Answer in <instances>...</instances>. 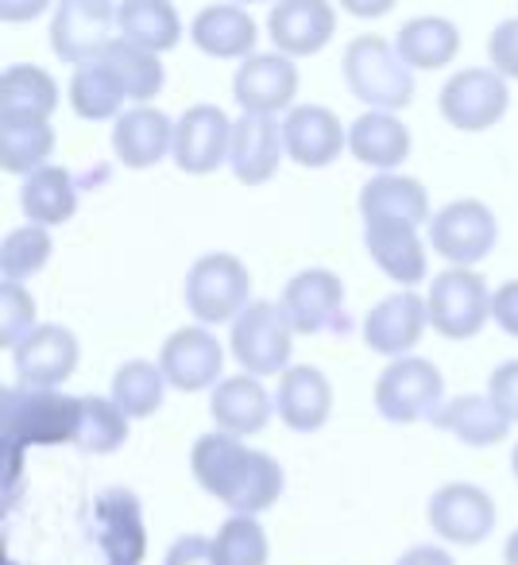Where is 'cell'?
<instances>
[{"label": "cell", "instance_id": "3", "mask_svg": "<svg viewBox=\"0 0 518 565\" xmlns=\"http://www.w3.org/2000/svg\"><path fill=\"white\" fill-rule=\"evenodd\" d=\"M248 287L251 275L240 256L233 252H205L190 264L186 282H182V299L186 310L197 318V326H220L236 322L248 310Z\"/></svg>", "mask_w": 518, "mask_h": 565}, {"label": "cell", "instance_id": "39", "mask_svg": "<svg viewBox=\"0 0 518 565\" xmlns=\"http://www.w3.org/2000/svg\"><path fill=\"white\" fill-rule=\"evenodd\" d=\"M105 63L120 74V82H125V89H128V102H136V105H151V97H159V89H163V82H166L159 55L132 47V43H125V40H117L105 51Z\"/></svg>", "mask_w": 518, "mask_h": 565}, {"label": "cell", "instance_id": "30", "mask_svg": "<svg viewBox=\"0 0 518 565\" xmlns=\"http://www.w3.org/2000/svg\"><path fill=\"white\" fill-rule=\"evenodd\" d=\"M117 32L132 47L163 55V51L179 47L182 20L166 0H125V4H117Z\"/></svg>", "mask_w": 518, "mask_h": 565}, {"label": "cell", "instance_id": "44", "mask_svg": "<svg viewBox=\"0 0 518 565\" xmlns=\"http://www.w3.org/2000/svg\"><path fill=\"white\" fill-rule=\"evenodd\" d=\"M163 565H217L213 539H205V534H182V539L171 542Z\"/></svg>", "mask_w": 518, "mask_h": 565}, {"label": "cell", "instance_id": "40", "mask_svg": "<svg viewBox=\"0 0 518 565\" xmlns=\"http://www.w3.org/2000/svg\"><path fill=\"white\" fill-rule=\"evenodd\" d=\"M51 228L40 225H20L4 236V248H0V271L4 282H24L28 275H35L40 267H47L51 259Z\"/></svg>", "mask_w": 518, "mask_h": 565}, {"label": "cell", "instance_id": "35", "mask_svg": "<svg viewBox=\"0 0 518 565\" xmlns=\"http://www.w3.org/2000/svg\"><path fill=\"white\" fill-rule=\"evenodd\" d=\"M125 102H128V89L120 82V74L105 63V55L74 71L71 105L82 120H117Z\"/></svg>", "mask_w": 518, "mask_h": 565}, {"label": "cell", "instance_id": "47", "mask_svg": "<svg viewBox=\"0 0 518 565\" xmlns=\"http://www.w3.org/2000/svg\"><path fill=\"white\" fill-rule=\"evenodd\" d=\"M503 562H507V565H518V531H510L507 546H503Z\"/></svg>", "mask_w": 518, "mask_h": 565}, {"label": "cell", "instance_id": "46", "mask_svg": "<svg viewBox=\"0 0 518 565\" xmlns=\"http://www.w3.org/2000/svg\"><path fill=\"white\" fill-rule=\"evenodd\" d=\"M395 565H456V557L449 554L445 546H430V542H422V546L402 550V554L395 557Z\"/></svg>", "mask_w": 518, "mask_h": 565}, {"label": "cell", "instance_id": "7", "mask_svg": "<svg viewBox=\"0 0 518 565\" xmlns=\"http://www.w3.org/2000/svg\"><path fill=\"white\" fill-rule=\"evenodd\" d=\"M495 241H499V221H495L492 205L479 198H456V202L441 205L430 221V248L449 267H472L476 271L479 259L492 256Z\"/></svg>", "mask_w": 518, "mask_h": 565}, {"label": "cell", "instance_id": "19", "mask_svg": "<svg viewBox=\"0 0 518 565\" xmlns=\"http://www.w3.org/2000/svg\"><path fill=\"white\" fill-rule=\"evenodd\" d=\"M268 32L279 55H317L337 32V9L325 0H283L268 12Z\"/></svg>", "mask_w": 518, "mask_h": 565}, {"label": "cell", "instance_id": "37", "mask_svg": "<svg viewBox=\"0 0 518 565\" xmlns=\"http://www.w3.org/2000/svg\"><path fill=\"white\" fill-rule=\"evenodd\" d=\"M128 441V415L105 395H86L82 399V418H78V434H74V446L89 457H105L117 454Z\"/></svg>", "mask_w": 518, "mask_h": 565}, {"label": "cell", "instance_id": "23", "mask_svg": "<svg viewBox=\"0 0 518 565\" xmlns=\"http://www.w3.org/2000/svg\"><path fill=\"white\" fill-rule=\"evenodd\" d=\"M271 411H276V403H271L263 380L248 376V372L225 376L209 395L213 426H217L220 434H228V438H240V441L263 430V426L271 423Z\"/></svg>", "mask_w": 518, "mask_h": 565}, {"label": "cell", "instance_id": "36", "mask_svg": "<svg viewBox=\"0 0 518 565\" xmlns=\"http://www.w3.org/2000/svg\"><path fill=\"white\" fill-rule=\"evenodd\" d=\"M163 392H166V376L159 364L125 361L117 372H112L109 399L117 403L128 418H151L159 407H163Z\"/></svg>", "mask_w": 518, "mask_h": 565}, {"label": "cell", "instance_id": "22", "mask_svg": "<svg viewBox=\"0 0 518 565\" xmlns=\"http://www.w3.org/2000/svg\"><path fill=\"white\" fill-rule=\"evenodd\" d=\"M276 415L294 434H314L333 415V384L317 364H291L279 376L276 387Z\"/></svg>", "mask_w": 518, "mask_h": 565}, {"label": "cell", "instance_id": "38", "mask_svg": "<svg viewBox=\"0 0 518 565\" xmlns=\"http://www.w3.org/2000/svg\"><path fill=\"white\" fill-rule=\"evenodd\" d=\"M271 542L256 515H228L213 534L217 565H268Z\"/></svg>", "mask_w": 518, "mask_h": 565}, {"label": "cell", "instance_id": "48", "mask_svg": "<svg viewBox=\"0 0 518 565\" xmlns=\"http://www.w3.org/2000/svg\"><path fill=\"white\" fill-rule=\"evenodd\" d=\"M510 469H515V480H518V441H515V449H510Z\"/></svg>", "mask_w": 518, "mask_h": 565}, {"label": "cell", "instance_id": "41", "mask_svg": "<svg viewBox=\"0 0 518 565\" xmlns=\"http://www.w3.org/2000/svg\"><path fill=\"white\" fill-rule=\"evenodd\" d=\"M35 299L24 282H4L0 287V345L17 349L35 330Z\"/></svg>", "mask_w": 518, "mask_h": 565}, {"label": "cell", "instance_id": "34", "mask_svg": "<svg viewBox=\"0 0 518 565\" xmlns=\"http://www.w3.org/2000/svg\"><path fill=\"white\" fill-rule=\"evenodd\" d=\"M58 105V82L43 66L17 63L0 74V117H35L51 120Z\"/></svg>", "mask_w": 518, "mask_h": 565}, {"label": "cell", "instance_id": "12", "mask_svg": "<svg viewBox=\"0 0 518 565\" xmlns=\"http://www.w3.org/2000/svg\"><path fill=\"white\" fill-rule=\"evenodd\" d=\"M228 148H233V120L220 105H190L174 120L171 159L182 174H213L220 163H228Z\"/></svg>", "mask_w": 518, "mask_h": 565}, {"label": "cell", "instance_id": "21", "mask_svg": "<svg viewBox=\"0 0 518 565\" xmlns=\"http://www.w3.org/2000/svg\"><path fill=\"white\" fill-rule=\"evenodd\" d=\"M348 132L337 120V113L325 105H294L283 120V148L299 167H330L345 151Z\"/></svg>", "mask_w": 518, "mask_h": 565}, {"label": "cell", "instance_id": "45", "mask_svg": "<svg viewBox=\"0 0 518 565\" xmlns=\"http://www.w3.org/2000/svg\"><path fill=\"white\" fill-rule=\"evenodd\" d=\"M492 322L507 338H518V279H507L492 291Z\"/></svg>", "mask_w": 518, "mask_h": 565}, {"label": "cell", "instance_id": "15", "mask_svg": "<svg viewBox=\"0 0 518 565\" xmlns=\"http://www.w3.org/2000/svg\"><path fill=\"white\" fill-rule=\"evenodd\" d=\"M220 364H225V349H220V341L205 326H182L159 349V369H163L166 384L186 395L217 387Z\"/></svg>", "mask_w": 518, "mask_h": 565}, {"label": "cell", "instance_id": "5", "mask_svg": "<svg viewBox=\"0 0 518 565\" xmlns=\"http://www.w3.org/2000/svg\"><path fill=\"white\" fill-rule=\"evenodd\" d=\"M445 403V376L425 356H399L376 380V411L395 426L422 423Z\"/></svg>", "mask_w": 518, "mask_h": 565}, {"label": "cell", "instance_id": "20", "mask_svg": "<svg viewBox=\"0 0 518 565\" xmlns=\"http://www.w3.org/2000/svg\"><path fill=\"white\" fill-rule=\"evenodd\" d=\"M360 213L364 225H410L422 228L433 221L430 194L418 179L399 171L376 174L360 186Z\"/></svg>", "mask_w": 518, "mask_h": 565}, {"label": "cell", "instance_id": "28", "mask_svg": "<svg viewBox=\"0 0 518 565\" xmlns=\"http://www.w3.org/2000/svg\"><path fill=\"white\" fill-rule=\"evenodd\" d=\"M197 51L213 58H251L256 55V20L240 4H209L190 24Z\"/></svg>", "mask_w": 518, "mask_h": 565}, {"label": "cell", "instance_id": "8", "mask_svg": "<svg viewBox=\"0 0 518 565\" xmlns=\"http://www.w3.org/2000/svg\"><path fill=\"white\" fill-rule=\"evenodd\" d=\"M117 40V4L109 0H63L51 17V51L74 71L101 58Z\"/></svg>", "mask_w": 518, "mask_h": 565}, {"label": "cell", "instance_id": "9", "mask_svg": "<svg viewBox=\"0 0 518 565\" xmlns=\"http://www.w3.org/2000/svg\"><path fill=\"white\" fill-rule=\"evenodd\" d=\"M82 418V399L55 392H28V387H4V434L12 441H74Z\"/></svg>", "mask_w": 518, "mask_h": 565}, {"label": "cell", "instance_id": "25", "mask_svg": "<svg viewBox=\"0 0 518 565\" xmlns=\"http://www.w3.org/2000/svg\"><path fill=\"white\" fill-rule=\"evenodd\" d=\"M283 148V125L276 117H251L244 113L233 120V148H228V167L244 186H263L279 171Z\"/></svg>", "mask_w": 518, "mask_h": 565}, {"label": "cell", "instance_id": "4", "mask_svg": "<svg viewBox=\"0 0 518 565\" xmlns=\"http://www.w3.org/2000/svg\"><path fill=\"white\" fill-rule=\"evenodd\" d=\"M228 349H233V356L248 376H283L291 369L294 353V330L287 322L283 307L268 299H251L248 310L233 322Z\"/></svg>", "mask_w": 518, "mask_h": 565}, {"label": "cell", "instance_id": "1", "mask_svg": "<svg viewBox=\"0 0 518 565\" xmlns=\"http://www.w3.org/2000/svg\"><path fill=\"white\" fill-rule=\"evenodd\" d=\"M190 469L194 480L220 500L225 508H233V515H259L279 503L283 495V465L263 449L244 446L240 438L228 434H202L190 449Z\"/></svg>", "mask_w": 518, "mask_h": 565}, {"label": "cell", "instance_id": "27", "mask_svg": "<svg viewBox=\"0 0 518 565\" xmlns=\"http://www.w3.org/2000/svg\"><path fill=\"white\" fill-rule=\"evenodd\" d=\"M348 151L364 167H376L379 174H387L410 156V128L399 120V113L368 109L348 125Z\"/></svg>", "mask_w": 518, "mask_h": 565}, {"label": "cell", "instance_id": "43", "mask_svg": "<svg viewBox=\"0 0 518 565\" xmlns=\"http://www.w3.org/2000/svg\"><path fill=\"white\" fill-rule=\"evenodd\" d=\"M487 399L503 411L507 423H518V361H503L487 376Z\"/></svg>", "mask_w": 518, "mask_h": 565}, {"label": "cell", "instance_id": "17", "mask_svg": "<svg viewBox=\"0 0 518 565\" xmlns=\"http://www.w3.org/2000/svg\"><path fill=\"white\" fill-rule=\"evenodd\" d=\"M97 546L105 550L109 565H140L148 557V531H143V508L128 488H105L94 503Z\"/></svg>", "mask_w": 518, "mask_h": 565}, {"label": "cell", "instance_id": "18", "mask_svg": "<svg viewBox=\"0 0 518 565\" xmlns=\"http://www.w3.org/2000/svg\"><path fill=\"white\" fill-rule=\"evenodd\" d=\"M279 307H283L294 333H306V338L322 333L337 322L341 307H345V282L330 267H306L283 287Z\"/></svg>", "mask_w": 518, "mask_h": 565}, {"label": "cell", "instance_id": "16", "mask_svg": "<svg viewBox=\"0 0 518 565\" xmlns=\"http://www.w3.org/2000/svg\"><path fill=\"white\" fill-rule=\"evenodd\" d=\"M425 326H430V307L418 291H395L379 299L364 318V345L379 356H410V349L422 341Z\"/></svg>", "mask_w": 518, "mask_h": 565}, {"label": "cell", "instance_id": "29", "mask_svg": "<svg viewBox=\"0 0 518 565\" xmlns=\"http://www.w3.org/2000/svg\"><path fill=\"white\" fill-rule=\"evenodd\" d=\"M395 51L410 71H441L461 51V32L445 17H410L395 35Z\"/></svg>", "mask_w": 518, "mask_h": 565}, {"label": "cell", "instance_id": "42", "mask_svg": "<svg viewBox=\"0 0 518 565\" xmlns=\"http://www.w3.org/2000/svg\"><path fill=\"white\" fill-rule=\"evenodd\" d=\"M487 58H492V71L503 78H518V12L507 20H499L487 40Z\"/></svg>", "mask_w": 518, "mask_h": 565}, {"label": "cell", "instance_id": "26", "mask_svg": "<svg viewBox=\"0 0 518 565\" xmlns=\"http://www.w3.org/2000/svg\"><path fill=\"white\" fill-rule=\"evenodd\" d=\"M364 244L376 267L402 291H414L425 279V244L410 225H364Z\"/></svg>", "mask_w": 518, "mask_h": 565}, {"label": "cell", "instance_id": "11", "mask_svg": "<svg viewBox=\"0 0 518 565\" xmlns=\"http://www.w3.org/2000/svg\"><path fill=\"white\" fill-rule=\"evenodd\" d=\"M82 345L66 326L40 322L17 349H12V364H17L20 387L28 392H55L78 372Z\"/></svg>", "mask_w": 518, "mask_h": 565}, {"label": "cell", "instance_id": "13", "mask_svg": "<svg viewBox=\"0 0 518 565\" xmlns=\"http://www.w3.org/2000/svg\"><path fill=\"white\" fill-rule=\"evenodd\" d=\"M425 519H430L433 534H441L453 546H479L495 531V500L479 484L453 480L430 495Z\"/></svg>", "mask_w": 518, "mask_h": 565}, {"label": "cell", "instance_id": "24", "mask_svg": "<svg viewBox=\"0 0 518 565\" xmlns=\"http://www.w3.org/2000/svg\"><path fill=\"white\" fill-rule=\"evenodd\" d=\"M112 151L132 171H148L174 151V120L163 109L136 105L112 120Z\"/></svg>", "mask_w": 518, "mask_h": 565}, {"label": "cell", "instance_id": "6", "mask_svg": "<svg viewBox=\"0 0 518 565\" xmlns=\"http://www.w3.org/2000/svg\"><path fill=\"white\" fill-rule=\"evenodd\" d=\"M430 326L449 341H472L492 318V291L479 271L472 267H445L441 275H433L430 295Z\"/></svg>", "mask_w": 518, "mask_h": 565}, {"label": "cell", "instance_id": "31", "mask_svg": "<svg viewBox=\"0 0 518 565\" xmlns=\"http://www.w3.org/2000/svg\"><path fill=\"white\" fill-rule=\"evenodd\" d=\"M20 205L28 213V225L55 228L66 225L78 210V186H74V174L66 167H43V171L28 174L24 190H20Z\"/></svg>", "mask_w": 518, "mask_h": 565}, {"label": "cell", "instance_id": "14", "mask_svg": "<svg viewBox=\"0 0 518 565\" xmlns=\"http://www.w3.org/2000/svg\"><path fill=\"white\" fill-rule=\"evenodd\" d=\"M294 94H299V66L279 51L244 58L233 74L236 105L251 117H276L283 109H294Z\"/></svg>", "mask_w": 518, "mask_h": 565}, {"label": "cell", "instance_id": "2", "mask_svg": "<svg viewBox=\"0 0 518 565\" xmlns=\"http://www.w3.org/2000/svg\"><path fill=\"white\" fill-rule=\"evenodd\" d=\"M341 71L356 102L376 113H399L414 102V71L399 58L384 35H356L345 47Z\"/></svg>", "mask_w": 518, "mask_h": 565}, {"label": "cell", "instance_id": "10", "mask_svg": "<svg viewBox=\"0 0 518 565\" xmlns=\"http://www.w3.org/2000/svg\"><path fill=\"white\" fill-rule=\"evenodd\" d=\"M441 117L456 128V132H487L503 120L510 105L507 78L495 74L492 66H464L441 86Z\"/></svg>", "mask_w": 518, "mask_h": 565}, {"label": "cell", "instance_id": "33", "mask_svg": "<svg viewBox=\"0 0 518 565\" xmlns=\"http://www.w3.org/2000/svg\"><path fill=\"white\" fill-rule=\"evenodd\" d=\"M55 151V128L51 120L35 117H0V167L9 174H35L51 167Z\"/></svg>", "mask_w": 518, "mask_h": 565}, {"label": "cell", "instance_id": "32", "mask_svg": "<svg viewBox=\"0 0 518 565\" xmlns=\"http://www.w3.org/2000/svg\"><path fill=\"white\" fill-rule=\"evenodd\" d=\"M433 426L449 430L464 446H495V441L507 438L510 423L503 418V411L495 407L487 395H456V399L441 403V411L433 415Z\"/></svg>", "mask_w": 518, "mask_h": 565}]
</instances>
